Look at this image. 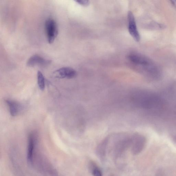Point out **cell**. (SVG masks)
<instances>
[{
  "label": "cell",
  "mask_w": 176,
  "mask_h": 176,
  "mask_svg": "<svg viewBox=\"0 0 176 176\" xmlns=\"http://www.w3.org/2000/svg\"><path fill=\"white\" fill-rule=\"evenodd\" d=\"M37 80L38 86L40 90H44L45 88V79L41 72L38 71L37 73Z\"/></svg>",
  "instance_id": "11"
},
{
  "label": "cell",
  "mask_w": 176,
  "mask_h": 176,
  "mask_svg": "<svg viewBox=\"0 0 176 176\" xmlns=\"http://www.w3.org/2000/svg\"><path fill=\"white\" fill-rule=\"evenodd\" d=\"M54 76L59 79H71L76 76L77 73L74 69L70 67H63L56 70L53 73Z\"/></svg>",
  "instance_id": "6"
},
{
  "label": "cell",
  "mask_w": 176,
  "mask_h": 176,
  "mask_svg": "<svg viewBox=\"0 0 176 176\" xmlns=\"http://www.w3.org/2000/svg\"><path fill=\"white\" fill-rule=\"evenodd\" d=\"M51 62V61L44 59L41 56L36 55H33L28 60L27 65L28 67H33L38 65H46Z\"/></svg>",
  "instance_id": "8"
},
{
  "label": "cell",
  "mask_w": 176,
  "mask_h": 176,
  "mask_svg": "<svg viewBox=\"0 0 176 176\" xmlns=\"http://www.w3.org/2000/svg\"><path fill=\"white\" fill-rule=\"evenodd\" d=\"M45 27L48 43H53L58 34L57 23L53 19H48L46 21Z\"/></svg>",
  "instance_id": "4"
},
{
  "label": "cell",
  "mask_w": 176,
  "mask_h": 176,
  "mask_svg": "<svg viewBox=\"0 0 176 176\" xmlns=\"http://www.w3.org/2000/svg\"><path fill=\"white\" fill-rule=\"evenodd\" d=\"M113 138L112 149L115 158L121 157L130 148L131 136L126 133H119L111 136Z\"/></svg>",
  "instance_id": "2"
},
{
  "label": "cell",
  "mask_w": 176,
  "mask_h": 176,
  "mask_svg": "<svg viewBox=\"0 0 176 176\" xmlns=\"http://www.w3.org/2000/svg\"><path fill=\"white\" fill-rule=\"evenodd\" d=\"M132 99L133 102L139 107L145 108H151L158 107L161 105L160 98L149 92L138 91L133 94Z\"/></svg>",
  "instance_id": "1"
},
{
  "label": "cell",
  "mask_w": 176,
  "mask_h": 176,
  "mask_svg": "<svg viewBox=\"0 0 176 176\" xmlns=\"http://www.w3.org/2000/svg\"><path fill=\"white\" fill-rule=\"evenodd\" d=\"M128 20L129 34L136 41H140V36L137 29L136 20L134 15L131 11H129L128 13Z\"/></svg>",
  "instance_id": "5"
},
{
  "label": "cell",
  "mask_w": 176,
  "mask_h": 176,
  "mask_svg": "<svg viewBox=\"0 0 176 176\" xmlns=\"http://www.w3.org/2000/svg\"><path fill=\"white\" fill-rule=\"evenodd\" d=\"M108 147V139L106 137L100 143L96 149L97 156L102 162L105 161Z\"/></svg>",
  "instance_id": "7"
},
{
  "label": "cell",
  "mask_w": 176,
  "mask_h": 176,
  "mask_svg": "<svg viewBox=\"0 0 176 176\" xmlns=\"http://www.w3.org/2000/svg\"><path fill=\"white\" fill-rule=\"evenodd\" d=\"M6 103L9 108L10 112L12 116L18 115L22 109V106L18 102L11 100H6Z\"/></svg>",
  "instance_id": "9"
},
{
  "label": "cell",
  "mask_w": 176,
  "mask_h": 176,
  "mask_svg": "<svg viewBox=\"0 0 176 176\" xmlns=\"http://www.w3.org/2000/svg\"><path fill=\"white\" fill-rule=\"evenodd\" d=\"M171 3L172 4V5L176 7V1H171Z\"/></svg>",
  "instance_id": "13"
},
{
  "label": "cell",
  "mask_w": 176,
  "mask_h": 176,
  "mask_svg": "<svg viewBox=\"0 0 176 176\" xmlns=\"http://www.w3.org/2000/svg\"><path fill=\"white\" fill-rule=\"evenodd\" d=\"M75 1L79 4L84 6H88L90 4L89 1L87 0H81V1Z\"/></svg>",
  "instance_id": "12"
},
{
  "label": "cell",
  "mask_w": 176,
  "mask_h": 176,
  "mask_svg": "<svg viewBox=\"0 0 176 176\" xmlns=\"http://www.w3.org/2000/svg\"><path fill=\"white\" fill-rule=\"evenodd\" d=\"M146 144V139L142 135L138 133L131 135L130 148L133 154L137 155L140 154L144 149Z\"/></svg>",
  "instance_id": "3"
},
{
  "label": "cell",
  "mask_w": 176,
  "mask_h": 176,
  "mask_svg": "<svg viewBox=\"0 0 176 176\" xmlns=\"http://www.w3.org/2000/svg\"><path fill=\"white\" fill-rule=\"evenodd\" d=\"M90 170L93 176H102V173L95 163L91 162L89 165Z\"/></svg>",
  "instance_id": "10"
}]
</instances>
